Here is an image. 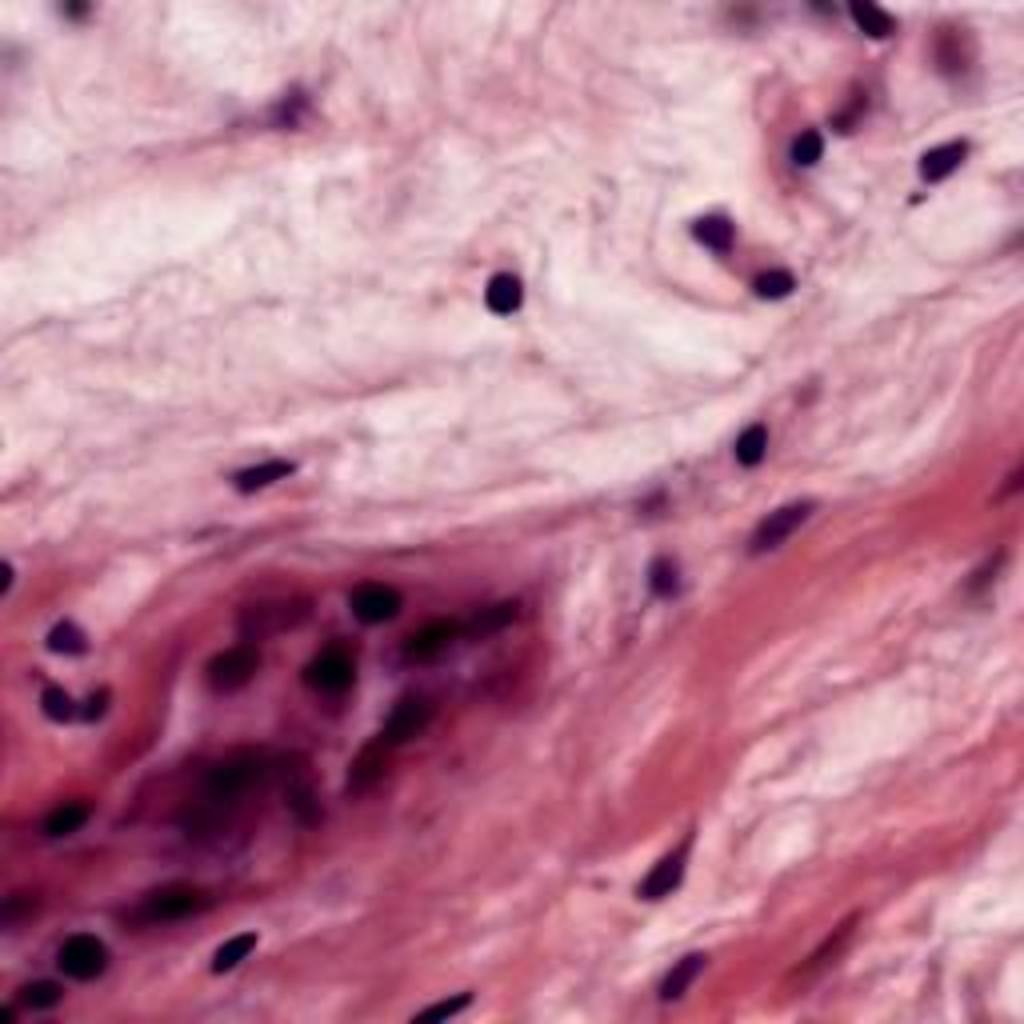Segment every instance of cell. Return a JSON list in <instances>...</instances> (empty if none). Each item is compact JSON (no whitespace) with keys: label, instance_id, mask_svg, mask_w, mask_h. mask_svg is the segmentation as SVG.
I'll list each match as a JSON object with an SVG mask.
<instances>
[{"label":"cell","instance_id":"22","mask_svg":"<svg viewBox=\"0 0 1024 1024\" xmlns=\"http://www.w3.org/2000/svg\"><path fill=\"white\" fill-rule=\"evenodd\" d=\"M252 948H256V932H240V936L224 940V944L216 948V956H212V972H232Z\"/></svg>","mask_w":1024,"mask_h":1024},{"label":"cell","instance_id":"30","mask_svg":"<svg viewBox=\"0 0 1024 1024\" xmlns=\"http://www.w3.org/2000/svg\"><path fill=\"white\" fill-rule=\"evenodd\" d=\"M848 932H852V920H848V924H840V932H836V936H828V940H824V944H820V948L808 956V968H820V964H828V956H836V948L848 940Z\"/></svg>","mask_w":1024,"mask_h":1024},{"label":"cell","instance_id":"3","mask_svg":"<svg viewBox=\"0 0 1024 1024\" xmlns=\"http://www.w3.org/2000/svg\"><path fill=\"white\" fill-rule=\"evenodd\" d=\"M60 968H64V976H72V980H96V976L108 968V948H104V940H96V936H88V932L68 936V940L60 944Z\"/></svg>","mask_w":1024,"mask_h":1024},{"label":"cell","instance_id":"11","mask_svg":"<svg viewBox=\"0 0 1024 1024\" xmlns=\"http://www.w3.org/2000/svg\"><path fill=\"white\" fill-rule=\"evenodd\" d=\"M964 156H968V144H964V140L936 144V148H928V152L920 156V176H924L928 184H936V180H944L948 172H956Z\"/></svg>","mask_w":1024,"mask_h":1024},{"label":"cell","instance_id":"23","mask_svg":"<svg viewBox=\"0 0 1024 1024\" xmlns=\"http://www.w3.org/2000/svg\"><path fill=\"white\" fill-rule=\"evenodd\" d=\"M48 648H52V652H68V656H80V652L88 648V640H84V632H80L72 620H64V624H56V628L48 632Z\"/></svg>","mask_w":1024,"mask_h":1024},{"label":"cell","instance_id":"29","mask_svg":"<svg viewBox=\"0 0 1024 1024\" xmlns=\"http://www.w3.org/2000/svg\"><path fill=\"white\" fill-rule=\"evenodd\" d=\"M288 808H292L304 824H312V820L320 816V808H316V800H312V788H308V784H288Z\"/></svg>","mask_w":1024,"mask_h":1024},{"label":"cell","instance_id":"19","mask_svg":"<svg viewBox=\"0 0 1024 1024\" xmlns=\"http://www.w3.org/2000/svg\"><path fill=\"white\" fill-rule=\"evenodd\" d=\"M84 820H88V804L68 800V804H60L44 816V836H72V832L84 828Z\"/></svg>","mask_w":1024,"mask_h":1024},{"label":"cell","instance_id":"24","mask_svg":"<svg viewBox=\"0 0 1024 1024\" xmlns=\"http://www.w3.org/2000/svg\"><path fill=\"white\" fill-rule=\"evenodd\" d=\"M60 988L52 984V980H36V984H24L20 988V1004L24 1008H32V1012H40V1008H56L60 1004Z\"/></svg>","mask_w":1024,"mask_h":1024},{"label":"cell","instance_id":"32","mask_svg":"<svg viewBox=\"0 0 1024 1024\" xmlns=\"http://www.w3.org/2000/svg\"><path fill=\"white\" fill-rule=\"evenodd\" d=\"M104 700H108V696H104V692H100V696H92V700H88V704H84V708H80V712H84V716H88V720H92V716H100V712H104Z\"/></svg>","mask_w":1024,"mask_h":1024},{"label":"cell","instance_id":"8","mask_svg":"<svg viewBox=\"0 0 1024 1024\" xmlns=\"http://www.w3.org/2000/svg\"><path fill=\"white\" fill-rule=\"evenodd\" d=\"M428 720H432V704L420 700V696H408V700H400V704L392 708V716H388V724H384L380 736H384L388 748H396V744L420 736V732L428 728Z\"/></svg>","mask_w":1024,"mask_h":1024},{"label":"cell","instance_id":"28","mask_svg":"<svg viewBox=\"0 0 1024 1024\" xmlns=\"http://www.w3.org/2000/svg\"><path fill=\"white\" fill-rule=\"evenodd\" d=\"M40 704H44V716H48V720H72V716H76V704H72V696H68L64 688H44Z\"/></svg>","mask_w":1024,"mask_h":1024},{"label":"cell","instance_id":"27","mask_svg":"<svg viewBox=\"0 0 1024 1024\" xmlns=\"http://www.w3.org/2000/svg\"><path fill=\"white\" fill-rule=\"evenodd\" d=\"M648 584H652V592L656 596H672L676 592V564L668 560V556H660V560H652V568H648Z\"/></svg>","mask_w":1024,"mask_h":1024},{"label":"cell","instance_id":"14","mask_svg":"<svg viewBox=\"0 0 1024 1024\" xmlns=\"http://www.w3.org/2000/svg\"><path fill=\"white\" fill-rule=\"evenodd\" d=\"M384 752H388V744H384V736H380L376 744H368V748L352 760V772H348V788H352V792H364L372 780H380V772H384Z\"/></svg>","mask_w":1024,"mask_h":1024},{"label":"cell","instance_id":"15","mask_svg":"<svg viewBox=\"0 0 1024 1024\" xmlns=\"http://www.w3.org/2000/svg\"><path fill=\"white\" fill-rule=\"evenodd\" d=\"M700 972H704V956H700V952L676 960V964L668 968V976L660 980V1000H680V996L692 988V980H696Z\"/></svg>","mask_w":1024,"mask_h":1024},{"label":"cell","instance_id":"10","mask_svg":"<svg viewBox=\"0 0 1024 1024\" xmlns=\"http://www.w3.org/2000/svg\"><path fill=\"white\" fill-rule=\"evenodd\" d=\"M684 860H688V840L676 848V852H668L648 876H644V884H640V896L644 900H660V896H668L676 884H680V876H684Z\"/></svg>","mask_w":1024,"mask_h":1024},{"label":"cell","instance_id":"21","mask_svg":"<svg viewBox=\"0 0 1024 1024\" xmlns=\"http://www.w3.org/2000/svg\"><path fill=\"white\" fill-rule=\"evenodd\" d=\"M768 452V428L764 424H748L740 436H736V464L744 468H756Z\"/></svg>","mask_w":1024,"mask_h":1024},{"label":"cell","instance_id":"18","mask_svg":"<svg viewBox=\"0 0 1024 1024\" xmlns=\"http://www.w3.org/2000/svg\"><path fill=\"white\" fill-rule=\"evenodd\" d=\"M848 16L856 20V28L860 32H868V36H876V40H884V36H892V16L884 12V8H876V4H868V0H852L848 4Z\"/></svg>","mask_w":1024,"mask_h":1024},{"label":"cell","instance_id":"5","mask_svg":"<svg viewBox=\"0 0 1024 1024\" xmlns=\"http://www.w3.org/2000/svg\"><path fill=\"white\" fill-rule=\"evenodd\" d=\"M256 668H260L256 648H252V644H236V648H224V652L208 664V680H212V688H224V692H228V688L248 684Z\"/></svg>","mask_w":1024,"mask_h":1024},{"label":"cell","instance_id":"4","mask_svg":"<svg viewBox=\"0 0 1024 1024\" xmlns=\"http://www.w3.org/2000/svg\"><path fill=\"white\" fill-rule=\"evenodd\" d=\"M808 512H812V504L808 500H800V504H784V508H776V512H768L760 524H756V532H752V540H748V548L752 552H768V548H780L804 520H808Z\"/></svg>","mask_w":1024,"mask_h":1024},{"label":"cell","instance_id":"2","mask_svg":"<svg viewBox=\"0 0 1024 1024\" xmlns=\"http://www.w3.org/2000/svg\"><path fill=\"white\" fill-rule=\"evenodd\" d=\"M200 908H208V896H204L200 888L172 884V888L152 892V896L136 908V916L148 920V924H164V920H184V916H192V912H200Z\"/></svg>","mask_w":1024,"mask_h":1024},{"label":"cell","instance_id":"9","mask_svg":"<svg viewBox=\"0 0 1024 1024\" xmlns=\"http://www.w3.org/2000/svg\"><path fill=\"white\" fill-rule=\"evenodd\" d=\"M460 632H464L460 620H432V624H424V628L408 640L404 656H408V660H432V656H440Z\"/></svg>","mask_w":1024,"mask_h":1024},{"label":"cell","instance_id":"26","mask_svg":"<svg viewBox=\"0 0 1024 1024\" xmlns=\"http://www.w3.org/2000/svg\"><path fill=\"white\" fill-rule=\"evenodd\" d=\"M820 156H824V136H820L816 128H808V132H800V136L792 140V160H796V164L808 168V164H816Z\"/></svg>","mask_w":1024,"mask_h":1024},{"label":"cell","instance_id":"31","mask_svg":"<svg viewBox=\"0 0 1024 1024\" xmlns=\"http://www.w3.org/2000/svg\"><path fill=\"white\" fill-rule=\"evenodd\" d=\"M460 1008H468V992H460V996H452V1000H440V1004L424 1008V1012H420V1020H444V1016H456Z\"/></svg>","mask_w":1024,"mask_h":1024},{"label":"cell","instance_id":"25","mask_svg":"<svg viewBox=\"0 0 1024 1024\" xmlns=\"http://www.w3.org/2000/svg\"><path fill=\"white\" fill-rule=\"evenodd\" d=\"M756 296H764V300H780V296H788L792 288H796V280H792V272H784V268H776V272H764V276H756Z\"/></svg>","mask_w":1024,"mask_h":1024},{"label":"cell","instance_id":"17","mask_svg":"<svg viewBox=\"0 0 1024 1024\" xmlns=\"http://www.w3.org/2000/svg\"><path fill=\"white\" fill-rule=\"evenodd\" d=\"M516 620V600H500V604H488L480 608L472 620H464V632L468 636H488V632H500L504 624Z\"/></svg>","mask_w":1024,"mask_h":1024},{"label":"cell","instance_id":"1","mask_svg":"<svg viewBox=\"0 0 1024 1024\" xmlns=\"http://www.w3.org/2000/svg\"><path fill=\"white\" fill-rule=\"evenodd\" d=\"M264 772H268V768H264V756H256V752H236V756L220 760V764L208 772V780H204V804H212V808L236 804Z\"/></svg>","mask_w":1024,"mask_h":1024},{"label":"cell","instance_id":"6","mask_svg":"<svg viewBox=\"0 0 1024 1024\" xmlns=\"http://www.w3.org/2000/svg\"><path fill=\"white\" fill-rule=\"evenodd\" d=\"M304 684L316 688V692H344L352 684V656L344 648H324L304 668Z\"/></svg>","mask_w":1024,"mask_h":1024},{"label":"cell","instance_id":"20","mask_svg":"<svg viewBox=\"0 0 1024 1024\" xmlns=\"http://www.w3.org/2000/svg\"><path fill=\"white\" fill-rule=\"evenodd\" d=\"M692 236H696L700 244H708L712 252H728V248H732L736 228H732L724 216H704V220H696V224H692Z\"/></svg>","mask_w":1024,"mask_h":1024},{"label":"cell","instance_id":"12","mask_svg":"<svg viewBox=\"0 0 1024 1024\" xmlns=\"http://www.w3.org/2000/svg\"><path fill=\"white\" fill-rule=\"evenodd\" d=\"M292 604H260V608H248L244 612V620H240V628H244V636L248 640H260V636H268V632H276V628H288L300 612H288Z\"/></svg>","mask_w":1024,"mask_h":1024},{"label":"cell","instance_id":"16","mask_svg":"<svg viewBox=\"0 0 1024 1024\" xmlns=\"http://www.w3.org/2000/svg\"><path fill=\"white\" fill-rule=\"evenodd\" d=\"M292 468H296L292 460H264V464H252V468L236 472V492H260V488H268V484L292 476Z\"/></svg>","mask_w":1024,"mask_h":1024},{"label":"cell","instance_id":"7","mask_svg":"<svg viewBox=\"0 0 1024 1024\" xmlns=\"http://www.w3.org/2000/svg\"><path fill=\"white\" fill-rule=\"evenodd\" d=\"M348 604H352L356 620H364V624H384V620H392V616L400 612V592H396L392 584H360V588H352Z\"/></svg>","mask_w":1024,"mask_h":1024},{"label":"cell","instance_id":"13","mask_svg":"<svg viewBox=\"0 0 1024 1024\" xmlns=\"http://www.w3.org/2000/svg\"><path fill=\"white\" fill-rule=\"evenodd\" d=\"M520 300H524V292H520V280H516L512 272L492 276L488 288H484V304H488V312H496V316H512V312L520 308Z\"/></svg>","mask_w":1024,"mask_h":1024}]
</instances>
